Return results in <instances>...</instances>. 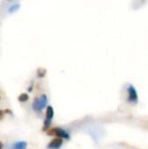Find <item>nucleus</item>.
<instances>
[{
	"instance_id": "1a4fd4ad",
	"label": "nucleus",
	"mask_w": 148,
	"mask_h": 149,
	"mask_svg": "<svg viewBox=\"0 0 148 149\" xmlns=\"http://www.w3.org/2000/svg\"><path fill=\"white\" fill-rule=\"evenodd\" d=\"M46 69H44V68H39L38 69V71H37V76L39 77V78H43V77H45V75H46Z\"/></svg>"
},
{
	"instance_id": "9b49d317",
	"label": "nucleus",
	"mask_w": 148,
	"mask_h": 149,
	"mask_svg": "<svg viewBox=\"0 0 148 149\" xmlns=\"http://www.w3.org/2000/svg\"><path fill=\"white\" fill-rule=\"evenodd\" d=\"M7 1H8V2H10V1H12V0H7Z\"/></svg>"
},
{
	"instance_id": "7ed1b4c3",
	"label": "nucleus",
	"mask_w": 148,
	"mask_h": 149,
	"mask_svg": "<svg viewBox=\"0 0 148 149\" xmlns=\"http://www.w3.org/2000/svg\"><path fill=\"white\" fill-rule=\"evenodd\" d=\"M127 100L131 104H137L138 102V93L134 87V85L130 84L127 88Z\"/></svg>"
},
{
	"instance_id": "f03ea898",
	"label": "nucleus",
	"mask_w": 148,
	"mask_h": 149,
	"mask_svg": "<svg viewBox=\"0 0 148 149\" xmlns=\"http://www.w3.org/2000/svg\"><path fill=\"white\" fill-rule=\"evenodd\" d=\"M47 134L50 136L54 135L57 138H61V139H65V140L70 139V134L68 133L66 130L62 129V128H59V127L53 128V129H51V130H48Z\"/></svg>"
},
{
	"instance_id": "423d86ee",
	"label": "nucleus",
	"mask_w": 148,
	"mask_h": 149,
	"mask_svg": "<svg viewBox=\"0 0 148 149\" xmlns=\"http://www.w3.org/2000/svg\"><path fill=\"white\" fill-rule=\"evenodd\" d=\"M26 147H28V143L26 141H17L10 146V149H26Z\"/></svg>"
},
{
	"instance_id": "6e6552de",
	"label": "nucleus",
	"mask_w": 148,
	"mask_h": 149,
	"mask_svg": "<svg viewBox=\"0 0 148 149\" xmlns=\"http://www.w3.org/2000/svg\"><path fill=\"white\" fill-rule=\"evenodd\" d=\"M18 102H28V100H30V96H28V93H24V92H22V93H20L19 95H18Z\"/></svg>"
},
{
	"instance_id": "9d476101",
	"label": "nucleus",
	"mask_w": 148,
	"mask_h": 149,
	"mask_svg": "<svg viewBox=\"0 0 148 149\" xmlns=\"http://www.w3.org/2000/svg\"><path fill=\"white\" fill-rule=\"evenodd\" d=\"M33 87H34V83H32V84H31L30 85V87H28V92H31V91H32V89H33Z\"/></svg>"
},
{
	"instance_id": "39448f33",
	"label": "nucleus",
	"mask_w": 148,
	"mask_h": 149,
	"mask_svg": "<svg viewBox=\"0 0 148 149\" xmlns=\"http://www.w3.org/2000/svg\"><path fill=\"white\" fill-rule=\"evenodd\" d=\"M63 145V139L61 138H54L51 142L47 145V147L49 149H59L61 148V146Z\"/></svg>"
},
{
	"instance_id": "0eeeda50",
	"label": "nucleus",
	"mask_w": 148,
	"mask_h": 149,
	"mask_svg": "<svg viewBox=\"0 0 148 149\" xmlns=\"http://www.w3.org/2000/svg\"><path fill=\"white\" fill-rule=\"evenodd\" d=\"M19 8H20V4L19 3L12 4V5H10L9 7L7 8V12H8V13H14V12L17 11Z\"/></svg>"
},
{
	"instance_id": "20e7f679",
	"label": "nucleus",
	"mask_w": 148,
	"mask_h": 149,
	"mask_svg": "<svg viewBox=\"0 0 148 149\" xmlns=\"http://www.w3.org/2000/svg\"><path fill=\"white\" fill-rule=\"evenodd\" d=\"M53 118H54V109L53 107L48 106L47 109H46V117H45V121H44V130L45 131L50 127Z\"/></svg>"
},
{
	"instance_id": "f257e3e1",
	"label": "nucleus",
	"mask_w": 148,
	"mask_h": 149,
	"mask_svg": "<svg viewBox=\"0 0 148 149\" xmlns=\"http://www.w3.org/2000/svg\"><path fill=\"white\" fill-rule=\"evenodd\" d=\"M48 104V96L46 94H42L39 97H36L33 102V110L37 113H42L44 109H47Z\"/></svg>"
}]
</instances>
